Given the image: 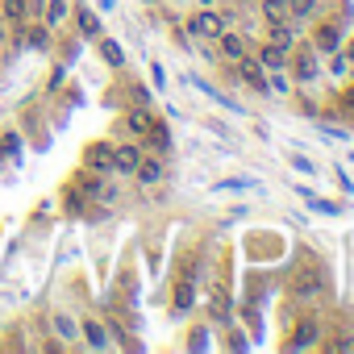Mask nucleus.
Returning a JSON list of instances; mask_svg holds the SVG:
<instances>
[{
    "label": "nucleus",
    "instance_id": "nucleus-1",
    "mask_svg": "<svg viewBox=\"0 0 354 354\" xmlns=\"http://www.w3.org/2000/svg\"><path fill=\"white\" fill-rule=\"evenodd\" d=\"M325 288H329V279H325V267H321V263H313V259H304V263L292 271L288 296H292L296 304H317V300L325 296Z\"/></svg>",
    "mask_w": 354,
    "mask_h": 354
},
{
    "label": "nucleus",
    "instance_id": "nucleus-2",
    "mask_svg": "<svg viewBox=\"0 0 354 354\" xmlns=\"http://www.w3.org/2000/svg\"><path fill=\"white\" fill-rule=\"evenodd\" d=\"M230 17H234V13H221V9H196V13L188 17V34H192L196 42H217L221 30L230 26Z\"/></svg>",
    "mask_w": 354,
    "mask_h": 354
},
{
    "label": "nucleus",
    "instance_id": "nucleus-3",
    "mask_svg": "<svg viewBox=\"0 0 354 354\" xmlns=\"http://www.w3.org/2000/svg\"><path fill=\"white\" fill-rule=\"evenodd\" d=\"M317 55H333V50H342L346 46V26L337 21V17H321L317 21V30H313V42H308Z\"/></svg>",
    "mask_w": 354,
    "mask_h": 354
},
{
    "label": "nucleus",
    "instance_id": "nucleus-4",
    "mask_svg": "<svg viewBox=\"0 0 354 354\" xmlns=\"http://www.w3.org/2000/svg\"><path fill=\"white\" fill-rule=\"evenodd\" d=\"M313 346H321V317L304 313V317L292 325V337L283 342V350H313Z\"/></svg>",
    "mask_w": 354,
    "mask_h": 354
},
{
    "label": "nucleus",
    "instance_id": "nucleus-5",
    "mask_svg": "<svg viewBox=\"0 0 354 354\" xmlns=\"http://www.w3.org/2000/svg\"><path fill=\"white\" fill-rule=\"evenodd\" d=\"M142 154H146V146H142L138 138H129V142H113V175H133L138 162H142Z\"/></svg>",
    "mask_w": 354,
    "mask_h": 354
},
{
    "label": "nucleus",
    "instance_id": "nucleus-6",
    "mask_svg": "<svg viewBox=\"0 0 354 354\" xmlns=\"http://www.w3.org/2000/svg\"><path fill=\"white\" fill-rule=\"evenodd\" d=\"M288 71H292L300 84H313V80L321 75V55H317L313 46H304V50H292V55H288Z\"/></svg>",
    "mask_w": 354,
    "mask_h": 354
},
{
    "label": "nucleus",
    "instance_id": "nucleus-7",
    "mask_svg": "<svg viewBox=\"0 0 354 354\" xmlns=\"http://www.w3.org/2000/svg\"><path fill=\"white\" fill-rule=\"evenodd\" d=\"M38 13H42V0H0V17L9 26H26Z\"/></svg>",
    "mask_w": 354,
    "mask_h": 354
},
{
    "label": "nucleus",
    "instance_id": "nucleus-8",
    "mask_svg": "<svg viewBox=\"0 0 354 354\" xmlns=\"http://www.w3.org/2000/svg\"><path fill=\"white\" fill-rule=\"evenodd\" d=\"M217 55L221 59H230V63H238L242 55H250V38L242 34V30H221V38H217Z\"/></svg>",
    "mask_w": 354,
    "mask_h": 354
},
{
    "label": "nucleus",
    "instance_id": "nucleus-9",
    "mask_svg": "<svg viewBox=\"0 0 354 354\" xmlns=\"http://www.w3.org/2000/svg\"><path fill=\"white\" fill-rule=\"evenodd\" d=\"M84 167L96 175H113V142H92L84 146Z\"/></svg>",
    "mask_w": 354,
    "mask_h": 354
},
{
    "label": "nucleus",
    "instance_id": "nucleus-10",
    "mask_svg": "<svg viewBox=\"0 0 354 354\" xmlns=\"http://www.w3.org/2000/svg\"><path fill=\"white\" fill-rule=\"evenodd\" d=\"M162 175H167L162 154H142V162H138V171H133V180H138L142 188H154V184H162Z\"/></svg>",
    "mask_w": 354,
    "mask_h": 354
},
{
    "label": "nucleus",
    "instance_id": "nucleus-11",
    "mask_svg": "<svg viewBox=\"0 0 354 354\" xmlns=\"http://www.w3.org/2000/svg\"><path fill=\"white\" fill-rule=\"evenodd\" d=\"M234 67H238V75H242V80H246L254 92H271V84H267V71H263V63H259L254 55H242Z\"/></svg>",
    "mask_w": 354,
    "mask_h": 354
},
{
    "label": "nucleus",
    "instance_id": "nucleus-12",
    "mask_svg": "<svg viewBox=\"0 0 354 354\" xmlns=\"http://www.w3.org/2000/svg\"><path fill=\"white\" fill-rule=\"evenodd\" d=\"M71 21H75V30H80V38H88V42H96L104 30H100V17L88 9V5H80V9H71Z\"/></svg>",
    "mask_w": 354,
    "mask_h": 354
},
{
    "label": "nucleus",
    "instance_id": "nucleus-13",
    "mask_svg": "<svg viewBox=\"0 0 354 354\" xmlns=\"http://www.w3.org/2000/svg\"><path fill=\"white\" fill-rule=\"evenodd\" d=\"M263 42L267 46H279V50H296V34H292V21H275V26H267V34H263Z\"/></svg>",
    "mask_w": 354,
    "mask_h": 354
},
{
    "label": "nucleus",
    "instance_id": "nucleus-14",
    "mask_svg": "<svg viewBox=\"0 0 354 354\" xmlns=\"http://www.w3.org/2000/svg\"><path fill=\"white\" fill-rule=\"evenodd\" d=\"M150 121H154V113H150V104H133V109L125 113V133L142 142V133L150 129Z\"/></svg>",
    "mask_w": 354,
    "mask_h": 354
},
{
    "label": "nucleus",
    "instance_id": "nucleus-15",
    "mask_svg": "<svg viewBox=\"0 0 354 354\" xmlns=\"http://www.w3.org/2000/svg\"><path fill=\"white\" fill-rule=\"evenodd\" d=\"M142 142L150 146V154H162V150H171V129H167V121H150V129L142 133Z\"/></svg>",
    "mask_w": 354,
    "mask_h": 354
},
{
    "label": "nucleus",
    "instance_id": "nucleus-16",
    "mask_svg": "<svg viewBox=\"0 0 354 354\" xmlns=\"http://www.w3.org/2000/svg\"><path fill=\"white\" fill-rule=\"evenodd\" d=\"M80 333H84V342H88L92 350H104V346L113 342V337H109V325H100L96 317H84V321H80Z\"/></svg>",
    "mask_w": 354,
    "mask_h": 354
},
{
    "label": "nucleus",
    "instance_id": "nucleus-17",
    "mask_svg": "<svg viewBox=\"0 0 354 354\" xmlns=\"http://www.w3.org/2000/svg\"><path fill=\"white\" fill-rule=\"evenodd\" d=\"M50 30H59L67 17H71V0H42V13H38Z\"/></svg>",
    "mask_w": 354,
    "mask_h": 354
},
{
    "label": "nucleus",
    "instance_id": "nucleus-18",
    "mask_svg": "<svg viewBox=\"0 0 354 354\" xmlns=\"http://www.w3.org/2000/svg\"><path fill=\"white\" fill-rule=\"evenodd\" d=\"M50 26L46 21H34V26H21V46H34V50H46L50 46Z\"/></svg>",
    "mask_w": 354,
    "mask_h": 354
},
{
    "label": "nucleus",
    "instance_id": "nucleus-19",
    "mask_svg": "<svg viewBox=\"0 0 354 354\" xmlns=\"http://www.w3.org/2000/svg\"><path fill=\"white\" fill-rule=\"evenodd\" d=\"M254 59L263 63V71H267V75H275V71H288V50H279V46H267V42H263V50H259Z\"/></svg>",
    "mask_w": 354,
    "mask_h": 354
},
{
    "label": "nucleus",
    "instance_id": "nucleus-20",
    "mask_svg": "<svg viewBox=\"0 0 354 354\" xmlns=\"http://www.w3.org/2000/svg\"><path fill=\"white\" fill-rule=\"evenodd\" d=\"M50 329L59 333V342H75L80 337V321L71 313H50Z\"/></svg>",
    "mask_w": 354,
    "mask_h": 354
},
{
    "label": "nucleus",
    "instance_id": "nucleus-21",
    "mask_svg": "<svg viewBox=\"0 0 354 354\" xmlns=\"http://www.w3.org/2000/svg\"><path fill=\"white\" fill-rule=\"evenodd\" d=\"M259 13H263V21H267V26H275V21H292L288 0H259Z\"/></svg>",
    "mask_w": 354,
    "mask_h": 354
},
{
    "label": "nucleus",
    "instance_id": "nucleus-22",
    "mask_svg": "<svg viewBox=\"0 0 354 354\" xmlns=\"http://www.w3.org/2000/svg\"><path fill=\"white\" fill-rule=\"evenodd\" d=\"M288 13L292 21H313L321 13V0H288Z\"/></svg>",
    "mask_w": 354,
    "mask_h": 354
},
{
    "label": "nucleus",
    "instance_id": "nucleus-23",
    "mask_svg": "<svg viewBox=\"0 0 354 354\" xmlns=\"http://www.w3.org/2000/svg\"><path fill=\"white\" fill-rule=\"evenodd\" d=\"M96 46H100V59H104L109 67H125V50H121L113 38H104V34H100V38H96Z\"/></svg>",
    "mask_w": 354,
    "mask_h": 354
},
{
    "label": "nucleus",
    "instance_id": "nucleus-24",
    "mask_svg": "<svg viewBox=\"0 0 354 354\" xmlns=\"http://www.w3.org/2000/svg\"><path fill=\"white\" fill-rule=\"evenodd\" d=\"M196 304V283L192 279H184L180 288H175V313H188Z\"/></svg>",
    "mask_w": 354,
    "mask_h": 354
},
{
    "label": "nucleus",
    "instance_id": "nucleus-25",
    "mask_svg": "<svg viewBox=\"0 0 354 354\" xmlns=\"http://www.w3.org/2000/svg\"><path fill=\"white\" fill-rule=\"evenodd\" d=\"M329 350H354V333H346V329H337V333L329 337Z\"/></svg>",
    "mask_w": 354,
    "mask_h": 354
},
{
    "label": "nucleus",
    "instance_id": "nucleus-26",
    "mask_svg": "<svg viewBox=\"0 0 354 354\" xmlns=\"http://www.w3.org/2000/svg\"><path fill=\"white\" fill-rule=\"evenodd\" d=\"M129 96H133V104H150V92H146L142 84H133V88H129Z\"/></svg>",
    "mask_w": 354,
    "mask_h": 354
},
{
    "label": "nucleus",
    "instance_id": "nucleus-27",
    "mask_svg": "<svg viewBox=\"0 0 354 354\" xmlns=\"http://www.w3.org/2000/svg\"><path fill=\"white\" fill-rule=\"evenodd\" d=\"M292 162H296V171H300V175H313V171H317V167H313V162H308V158H304V154H296V158H292Z\"/></svg>",
    "mask_w": 354,
    "mask_h": 354
},
{
    "label": "nucleus",
    "instance_id": "nucleus-28",
    "mask_svg": "<svg viewBox=\"0 0 354 354\" xmlns=\"http://www.w3.org/2000/svg\"><path fill=\"white\" fill-rule=\"evenodd\" d=\"M59 84H63V67H55V75H50V80H46V88H50V92H55V88H59Z\"/></svg>",
    "mask_w": 354,
    "mask_h": 354
},
{
    "label": "nucleus",
    "instance_id": "nucleus-29",
    "mask_svg": "<svg viewBox=\"0 0 354 354\" xmlns=\"http://www.w3.org/2000/svg\"><path fill=\"white\" fill-rule=\"evenodd\" d=\"M342 109H350V113H354V88H350V92H342Z\"/></svg>",
    "mask_w": 354,
    "mask_h": 354
},
{
    "label": "nucleus",
    "instance_id": "nucleus-30",
    "mask_svg": "<svg viewBox=\"0 0 354 354\" xmlns=\"http://www.w3.org/2000/svg\"><path fill=\"white\" fill-rule=\"evenodd\" d=\"M192 5H196V9H213V5H217V0H192Z\"/></svg>",
    "mask_w": 354,
    "mask_h": 354
},
{
    "label": "nucleus",
    "instance_id": "nucleus-31",
    "mask_svg": "<svg viewBox=\"0 0 354 354\" xmlns=\"http://www.w3.org/2000/svg\"><path fill=\"white\" fill-rule=\"evenodd\" d=\"M0 67H5V46H0Z\"/></svg>",
    "mask_w": 354,
    "mask_h": 354
},
{
    "label": "nucleus",
    "instance_id": "nucleus-32",
    "mask_svg": "<svg viewBox=\"0 0 354 354\" xmlns=\"http://www.w3.org/2000/svg\"><path fill=\"white\" fill-rule=\"evenodd\" d=\"M350 55H354V50H350Z\"/></svg>",
    "mask_w": 354,
    "mask_h": 354
}]
</instances>
